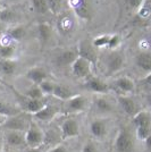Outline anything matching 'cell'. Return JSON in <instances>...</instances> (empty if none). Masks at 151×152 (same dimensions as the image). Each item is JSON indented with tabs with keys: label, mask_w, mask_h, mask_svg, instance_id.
Listing matches in <instances>:
<instances>
[{
	"label": "cell",
	"mask_w": 151,
	"mask_h": 152,
	"mask_svg": "<svg viewBox=\"0 0 151 152\" xmlns=\"http://www.w3.org/2000/svg\"><path fill=\"white\" fill-rule=\"evenodd\" d=\"M133 124L136 129V136L139 140L144 141L151 134V113L141 110L136 116L133 117Z\"/></svg>",
	"instance_id": "6da1fadb"
},
{
	"label": "cell",
	"mask_w": 151,
	"mask_h": 152,
	"mask_svg": "<svg viewBox=\"0 0 151 152\" xmlns=\"http://www.w3.org/2000/svg\"><path fill=\"white\" fill-rule=\"evenodd\" d=\"M27 113H19V114L8 117L7 121L2 125V128L5 131H16V132H23L26 133L29 129V126L31 124L32 118H30Z\"/></svg>",
	"instance_id": "7a4b0ae2"
},
{
	"label": "cell",
	"mask_w": 151,
	"mask_h": 152,
	"mask_svg": "<svg viewBox=\"0 0 151 152\" xmlns=\"http://www.w3.org/2000/svg\"><path fill=\"white\" fill-rule=\"evenodd\" d=\"M115 150L117 152H134L135 140L127 128H120L115 140Z\"/></svg>",
	"instance_id": "3957f363"
},
{
	"label": "cell",
	"mask_w": 151,
	"mask_h": 152,
	"mask_svg": "<svg viewBox=\"0 0 151 152\" xmlns=\"http://www.w3.org/2000/svg\"><path fill=\"white\" fill-rule=\"evenodd\" d=\"M25 140L27 148H40L44 144V131L33 119L26 131Z\"/></svg>",
	"instance_id": "277c9868"
},
{
	"label": "cell",
	"mask_w": 151,
	"mask_h": 152,
	"mask_svg": "<svg viewBox=\"0 0 151 152\" xmlns=\"http://www.w3.org/2000/svg\"><path fill=\"white\" fill-rule=\"evenodd\" d=\"M89 107V99L85 95L76 94L72 99L65 101L64 111L66 114H78L85 111Z\"/></svg>",
	"instance_id": "5b68a950"
},
{
	"label": "cell",
	"mask_w": 151,
	"mask_h": 152,
	"mask_svg": "<svg viewBox=\"0 0 151 152\" xmlns=\"http://www.w3.org/2000/svg\"><path fill=\"white\" fill-rule=\"evenodd\" d=\"M5 146H10L13 150H25L26 140L25 133L23 132H16V131H5Z\"/></svg>",
	"instance_id": "8992f818"
},
{
	"label": "cell",
	"mask_w": 151,
	"mask_h": 152,
	"mask_svg": "<svg viewBox=\"0 0 151 152\" xmlns=\"http://www.w3.org/2000/svg\"><path fill=\"white\" fill-rule=\"evenodd\" d=\"M92 64L88 61L86 59H84L82 57H77L76 60L72 64L70 69L73 75L75 76L76 78H89L91 76V72H92Z\"/></svg>",
	"instance_id": "52a82bcc"
},
{
	"label": "cell",
	"mask_w": 151,
	"mask_h": 152,
	"mask_svg": "<svg viewBox=\"0 0 151 152\" xmlns=\"http://www.w3.org/2000/svg\"><path fill=\"white\" fill-rule=\"evenodd\" d=\"M125 65V57L120 51H111L107 57L106 67L109 75H114L123 69Z\"/></svg>",
	"instance_id": "ba28073f"
},
{
	"label": "cell",
	"mask_w": 151,
	"mask_h": 152,
	"mask_svg": "<svg viewBox=\"0 0 151 152\" xmlns=\"http://www.w3.org/2000/svg\"><path fill=\"white\" fill-rule=\"evenodd\" d=\"M68 5L78 18L83 20L91 19V6L89 0H68Z\"/></svg>",
	"instance_id": "9c48e42d"
},
{
	"label": "cell",
	"mask_w": 151,
	"mask_h": 152,
	"mask_svg": "<svg viewBox=\"0 0 151 152\" xmlns=\"http://www.w3.org/2000/svg\"><path fill=\"white\" fill-rule=\"evenodd\" d=\"M89 131L95 139H105L109 132V121L105 118H95L90 123Z\"/></svg>",
	"instance_id": "30bf717a"
},
{
	"label": "cell",
	"mask_w": 151,
	"mask_h": 152,
	"mask_svg": "<svg viewBox=\"0 0 151 152\" xmlns=\"http://www.w3.org/2000/svg\"><path fill=\"white\" fill-rule=\"evenodd\" d=\"M60 132L63 140L73 139L77 137L80 135V124L75 118H67L63 121L62 126H60Z\"/></svg>",
	"instance_id": "8fae6325"
},
{
	"label": "cell",
	"mask_w": 151,
	"mask_h": 152,
	"mask_svg": "<svg viewBox=\"0 0 151 152\" xmlns=\"http://www.w3.org/2000/svg\"><path fill=\"white\" fill-rule=\"evenodd\" d=\"M117 101L119 107L123 109V111L125 113L127 116L130 117H134L141 111V109L139 107L138 102L135 101L133 98L128 96V95H118Z\"/></svg>",
	"instance_id": "7c38bea8"
},
{
	"label": "cell",
	"mask_w": 151,
	"mask_h": 152,
	"mask_svg": "<svg viewBox=\"0 0 151 152\" xmlns=\"http://www.w3.org/2000/svg\"><path fill=\"white\" fill-rule=\"evenodd\" d=\"M77 52H78V57L86 59L88 61L92 64V66L97 65L98 55H97L95 48L93 47L92 43H89L88 41H82L78 45V48H77Z\"/></svg>",
	"instance_id": "4fadbf2b"
},
{
	"label": "cell",
	"mask_w": 151,
	"mask_h": 152,
	"mask_svg": "<svg viewBox=\"0 0 151 152\" xmlns=\"http://www.w3.org/2000/svg\"><path fill=\"white\" fill-rule=\"evenodd\" d=\"M60 113V109L57 106H52V104H45L39 113L33 115V118L38 121H42V123H50L51 121L55 119L57 115Z\"/></svg>",
	"instance_id": "5bb4252c"
},
{
	"label": "cell",
	"mask_w": 151,
	"mask_h": 152,
	"mask_svg": "<svg viewBox=\"0 0 151 152\" xmlns=\"http://www.w3.org/2000/svg\"><path fill=\"white\" fill-rule=\"evenodd\" d=\"M85 88L89 91L97 93V94H107L110 91V86L105 81H102L101 78H98V77H91V76L86 78Z\"/></svg>",
	"instance_id": "9a60e30c"
},
{
	"label": "cell",
	"mask_w": 151,
	"mask_h": 152,
	"mask_svg": "<svg viewBox=\"0 0 151 152\" xmlns=\"http://www.w3.org/2000/svg\"><path fill=\"white\" fill-rule=\"evenodd\" d=\"M21 96H22V99H21V106L23 107L25 113L32 115V116L34 114H37V113H39L47 104L45 101H44V99H42V100H33V99L26 98L24 94L21 95Z\"/></svg>",
	"instance_id": "2e32d148"
},
{
	"label": "cell",
	"mask_w": 151,
	"mask_h": 152,
	"mask_svg": "<svg viewBox=\"0 0 151 152\" xmlns=\"http://www.w3.org/2000/svg\"><path fill=\"white\" fill-rule=\"evenodd\" d=\"M114 88L119 91L122 94L120 95H127L130 93H132L133 91L135 90V83L132 78L127 77V76H123L117 78L115 82H114Z\"/></svg>",
	"instance_id": "e0dca14e"
},
{
	"label": "cell",
	"mask_w": 151,
	"mask_h": 152,
	"mask_svg": "<svg viewBox=\"0 0 151 152\" xmlns=\"http://www.w3.org/2000/svg\"><path fill=\"white\" fill-rule=\"evenodd\" d=\"M25 77L29 81H31L34 85H39L43 81L48 80V73L43 68L35 66V67H32L26 72Z\"/></svg>",
	"instance_id": "ac0fdd59"
},
{
	"label": "cell",
	"mask_w": 151,
	"mask_h": 152,
	"mask_svg": "<svg viewBox=\"0 0 151 152\" xmlns=\"http://www.w3.org/2000/svg\"><path fill=\"white\" fill-rule=\"evenodd\" d=\"M135 65L147 74L151 73V52L142 51L135 57Z\"/></svg>",
	"instance_id": "d6986e66"
},
{
	"label": "cell",
	"mask_w": 151,
	"mask_h": 152,
	"mask_svg": "<svg viewBox=\"0 0 151 152\" xmlns=\"http://www.w3.org/2000/svg\"><path fill=\"white\" fill-rule=\"evenodd\" d=\"M78 57V52L76 50H65L62 53H59L56 58L57 65L63 67V66H72V64Z\"/></svg>",
	"instance_id": "ffe728a7"
},
{
	"label": "cell",
	"mask_w": 151,
	"mask_h": 152,
	"mask_svg": "<svg viewBox=\"0 0 151 152\" xmlns=\"http://www.w3.org/2000/svg\"><path fill=\"white\" fill-rule=\"evenodd\" d=\"M62 142H63V136L60 131H56V129L44 131V146L50 145L51 148H54L60 144Z\"/></svg>",
	"instance_id": "44dd1931"
},
{
	"label": "cell",
	"mask_w": 151,
	"mask_h": 152,
	"mask_svg": "<svg viewBox=\"0 0 151 152\" xmlns=\"http://www.w3.org/2000/svg\"><path fill=\"white\" fill-rule=\"evenodd\" d=\"M93 106H95V110L100 114H110L113 113L114 106L113 103L109 101L108 99L103 98V96H95L93 100Z\"/></svg>",
	"instance_id": "7402d4cb"
},
{
	"label": "cell",
	"mask_w": 151,
	"mask_h": 152,
	"mask_svg": "<svg viewBox=\"0 0 151 152\" xmlns=\"http://www.w3.org/2000/svg\"><path fill=\"white\" fill-rule=\"evenodd\" d=\"M52 95H54L55 98H57V99H59V100L67 101V100L72 99V98L76 94L72 91V90L69 89L68 86L63 85V84H56Z\"/></svg>",
	"instance_id": "603a6c76"
},
{
	"label": "cell",
	"mask_w": 151,
	"mask_h": 152,
	"mask_svg": "<svg viewBox=\"0 0 151 152\" xmlns=\"http://www.w3.org/2000/svg\"><path fill=\"white\" fill-rule=\"evenodd\" d=\"M73 25H74V22H73V18L69 14H62L59 16L57 26H58V30L60 32H63V33L72 32Z\"/></svg>",
	"instance_id": "cb8c5ba5"
},
{
	"label": "cell",
	"mask_w": 151,
	"mask_h": 152,
	"mask_svg": "<svg viewBox=\"0 0 151 152\" xmlns=\"http://www.w3.org/2000/svg\"><path fill=\"white\" fill-rule=\"evenodd\" d=\"M38 35L40 41L45 45L52 35V27L48 23H40L38 25Z\"/></svg>",
	"instance_id": "d4e9b609"
},
{
	"label": "cell",
	"mask_w": 151,
	"mask_h": 152,
	"mask_svg": "<svg viewBox=\"0 0 151 152\" xmlns=\"http://www.w3.org/2000/svg\"><path fill=\"white\" fill-rule=\"evenodd\" d=\"M17 69V63L14 59H0V72L5 75H13Z\"/></svg>",
	"instance_id": "484cf974"
},
{
	"label": "cell",
	"mask_w": 151,
	"mask_h": 152,
	"mask_svg": "<svg viewBox=\"0 0 151 152\" xmlns=\"http://www.w3.org/2000/svg\"><path fill=\"white\" fill-rule=\"evenodd\" d=\"M7 35L9 37V39L15 40V41H22L23 39L25 38L26 31L23 26L16 25L13 27H9L7 30Z\"/></svg>",
	"instance_id": "4316f807"
},
{
	"label": "cell",
	"mask_w": 151,
	"mask_h": 152,
	"mask_svg": "<svg viewBox=\"0 0 151 152\" xmlns=\"http://www.w3.org/2000/svg\"><path fill=\"white\" fill-rule=\"evenodd\" d=\"M15 55V45L12 43H0V59H14Z\"/></svg>",
	"instance_id": "83f0119b"
},
{
	"label": "cell",
	"mask_w": 151,
	"mask_h": 152,
	"mask_svg": "<svg viewBox=\"0 0 151 152\" xmlns=\"http://www.w3.org/2000/svg\"><path fill=\"white\" fill-rule=\"evenodd\" d=\"M31 4L33 9L40 15H45L48 13H51L50 8H49L45 0H31Z\"/></svg>",
	"instance_id": "f1b7e54d"
},
{
	"label": "cell",
	"mask_w": 151,
	"mask_h": 152,
	"mask_svg": "<svg viewBox=\"0 0 151 152\" xmlns=\"http://www.w3.org/2000/svg\"><path fill=\"white\" fill-rule=\"evenodd\" d=\"M24 95H25L26 98L33 99V100H42L45 96L43 94V92L41 91V89L39 88V85H34V84H33V86H31L30 89L26 91Z\"/></svg>",
	"instance_id": "f546056e"
},
{
	"label": "cell",
	"mask_w": 151,
	"mask_h": 152,
	"mask_svg": "<svg viewBox=\"0 0 151 152\" xmlns=\"http://www.w3.org/2000/svg\"><path fill=\"white\" fill-rule=\"evenodd\" d=\"M0 114L5 115L7 117H12V116L19 114V110L10 104H7L5 102L0 101Z\"/></svg>",
	"instance_id": "4dcf8cb0"
},
{
	"label": "cell",
	"mask_w": 151,
	"mask_h": 152,
	"mask_svg": "<svg viewBox=\"0 0 151 152\" xmlns=\"http://www.w3.org/2000/svg\"><path fill=\"white\" fill-rule=\"evenodd\" d=\"M109 39L110 35H100V37H97V38L92 41V45L95 49H101V48H107L108 43H109Z\"/></svg>",
	"instance_id": "1f68e13d"
},
{
	"label": "cell",
	"mask_w": 151,
	"mask_h": 152,
	"mask_svg": "<svg viewBox=\"0 0 151 152\" xmlns=\"http://www.w3.org/2000/svg\"><path fill=\"white\" fill-rule=\"evenodd\" d=\"M55 86H56V84L54 82H51V81H49V80H45L41 84H39V88L41 89V91L43 92L44 95H52Z\"/></svg>",
	"instance_id": "d6a6232c"
},
{
	"label": "cell",
	"mask_w": 151,
	"mask_h": 152,
	"mask_svg": "<svg viewBox=\"0 0 151 152\" xmlns=\"http://www.w3.org/2000/svg\"><path fill=\"white\" fill-rule=\"evenodd\" d=\"M15 19V15L14 13L8 9V8H2V10L0 12V22L1 23H10Z\"/></svg>",
	"instance_id": "836d02e7"
},
{
	"label": "cell",
	"mask_w": 151,
	"mask_h": 152,
	"mask_svg": "<svg viewBox=\"0 0 151 152\" xmlns=\"http://www.w3.org/2000/svg\"><path fill=\"white\" fill-rule=\"evenodd\" d=\"M82 152H100V151H99V148H98L97 143H95L93 140H88L83 144Z\"/></svg>",
	"instance_id": "e575fe53"
},
{
	"label": "cell",
	"mask_w": 151,
	"mask_h": 152,
	"mask_svg": "<svg viewBox=\"0 0 151 152\" xmlns=\"http://www.w3.org/2000/svg\"><path fill=\"white\" fill-rule=\"evenodd\" d=\"M120 45V37L118 34H113L110 35V39H109V43H108V49L110 50H115L116 48H118V45Z\"/></svg>",
	"instance_id": "d590c367"
},
{
	"label": "cell",
	"mask_w": 151,
	"mask_h": 152,
	"mask_svg": "<svg viewBox=\"0 0 151 152\" xmlns=\"http://www.w3.org/2000/svg\"><path fill=\"white\" fill-rule=\"evenodd\" d=\"M45 1L50 8L51 13H58L62 7V2H63V0H45Z\"/></svg>",
	"instance_id": "8d00e7d4"
},
{
	"label": "cell",
	"mask_w": 151,
	"mask_h": 152,
	"mask_svg": "<svg viewBox=\"0 0 151 152\" xmlns=\"http://www.w3.org/2000/svg\"><path fill=\"white\" fill-rule=\"evenodd\" d=\"M143 1L144 0H127V5L133 10H138V9H140L142 7Z\"/></svg>",
	"instance_id": "74e56055"
},
{
	"label": "cell",
	"mask_w": 151,
	"mask_h": 152,
	"mask_svg": "<svg viewBox=\"0 0 151 152\" xmlns=\"http://www.w3.org/2000/svg\"><path fill=\"white\" fill-rule=\"evenodd\" d=\"M48 152H69V150L67 149V146L60 143V144H58V145L51 148Z\"/></svg>",
	"instance_id": "f35d334b"
},
{
	"label": "cell",
	"mask_w": 151,
	"mask_h": 152,
	"mask_svg": "<svg viewBox=\"0 0 151 152\" xmlns=\"http://www.w3.org/2000/svg\"><path fill=\"white\" fill-rule=\"evenodd\" d=\"M141 83H142L144 86H147V88H150V89H151V73L147 74V76H144V77L141 80Z\"/></svg>",
	"instance_id": "ab89813d"
},
{
	"label": "cell",
	"mask_w": 151,
	"mask_h": 152,
	"mask_svg": "<svg viewBox=\"0 0 151 152\" xmlns=\"http://www.w3.org/2000/svg\"><path fill=\"white\" fill-rule=\"evenodd\" d=\"M23 152H45L44 151V145L40 148H26Z\"/></svg>",
	"instance_id": "60d3db41"
},
{
	"label": "cell",
	"mask_w": 151,
	"mask_h": 152,
	"mask_svg": "<svg viewBox=\"0 0 151 152\" xmlns=\"http://www.w3.org/2000/svg\"><path fill=\"white\" fill-rule=\"evenodd\" d=\"M144 145L148 152H151V134L144 140Z\"/></svg>",
	"instance_id": "b9f144b4"
},
{
	"label": "cell",
	"mask_w": 151,
	"mask_h": 152,
	"mask_svg": "<svg viewBox=\"0 0 151 152\" xmlns=\"http://www.w3.org/2000/svg\"><path fill=\"white\" fill-rule=\"evenodd\" d=\"M7 119H8V117H7V116H5V115H2V114H0V126L2 127V125L6 123Z\"/></svg>",
	"instance_id": "7bdbcfd3"
},
{
	"label": "cell",
	"mask_w": 151,
	"mask_h": 152,
	"mask_svg": "<svg viewBox=\"0 0 151 152\" xmlns=\"http://www.w3.org/2000/svg\"><path fill=\"white\" fill-rule=\"evenodd\" d=\"M145 101H147V103L151 107V91L149 92V93L145 94Z\"/></svg>",
	"instance_id": "ee69618b"
},
{
	"label": "cell",
	"mask_w": 151,
	"mask_h": 152,
	"mask_svg": "<svg viewBox=\"0 0 151 152\" xmlns=\"http://www.w3.org/2000/svg\"><path fill=\"white\" fill-rule=\"evenodd\" d=\"M4 150H5V141L0 139V152H4Z\"/></svg>",
	"instance_id": "f6af8a7d"
},
{
	"label": "cell",
	"mask_w": 151,
	"mask_h": 152,
	"mask_svg": "<svg viewBox=\"0 0 151 152\" xmlns=\"http://www.w3.org/2000/svg\"><path fill=\"white\" fill-rule=\"evenodd\" d=\"M4 33V23L0 22V35Z\"/></svg>",
	"instance_id": "bcb514c9"
},
{
	"label": "cell",
	"mask_w": 151,
	"mask_h": 152,
	"mask_svg": "<svg viewBox=\"0 0 151 152\" xmlns=\"http://www.w3.org/2000/svg\"><path fill=\"white\" fill-rule=\"evenodd\" d=\"M23 151H24V150H23ZM23 151H22V150H13L12 152H23Z\"/></svg>",
	"instance_id": "7dc6e473"
},
{
	"label": "cell",
	"mask_w": 151,
	"mask_h": 152,
	"mask_svg": "<svg viewBox=\"0 0 151 152\" xmlns=\"http://www.w3.org/2000/svg\"><path fill=\"white\" fill-rule=\"evenodd\" d=\"M2 10V4H1V0H0V12Z\"/></svg>",
	"instance_id": "c3c4849f"
},
{
	"label": "cell",
	"mask_w": 151,
	"mask_h": 152,
	"mask_svg": "<svg viewBox=\"0 0 151 152\" xmlns=\"http://www.w3.org/2000/svg\"><path fill=\"white\" fill-rule=\"evenodd\" d=\"M9 1H17V0H9Z\"/></svg>",
	"instance_id": "681fc988"
}]
</instances>
